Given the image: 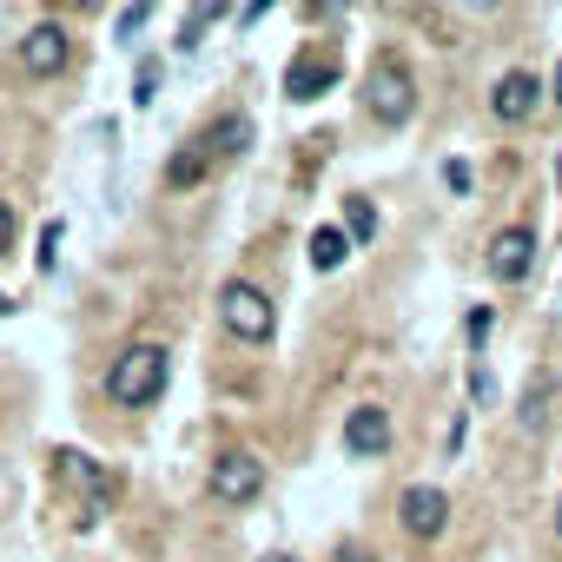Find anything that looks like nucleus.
<instances>
[{
	"instance_id": "nucleus-1",
	"label": "nucleus",
	"mask_w": 562,
	"mask_h": 562,
	"mask_svg": "<svg viewBox=\"0 0 562 562\" xmlns=\"http://www.w3.org/2000/svg\"><path fill=\"white\" fill-rule=\"evenodd\" d=\"M166 378H172V351L153 345V338H139V345H126V351L113 358V371H106V397H113L120 411H146V404L166 391Z\"/></svg>"
},
{
	"instance_id": "nucleus-2",
	"label": "nucleus",
	"mask_w": 562,
	"mask_h": 562,
	"mask_svg": "<svg viewBox=\"0 0 562 562\" xmlns=\"http://www.w3.org/2000/svg\"><path fill=\"white\" fill-rule=\"evenodd\" d=\"M218 325L238 345H265L271 325H278V312H271V299L251 285V278H225V285H218Z\"/></svg>"
},
{
	"instance_id": "nucleus-3",
	"label": "nucleus",
	"mask_w": 562,
	"mask_h": 562,
	"mask_svg": "<svg viewBox=\"0 0 562 562\" xmlns=\"http://www.w3.org/2000/svg\"><path fill=\"white\" fill-rule=\"evenodd\" d=\"M364 113H371L378 126H404V120L417 113V80H411L404 60H378V67L364 74Z\"/></svg>"
},
{
	"instance_id": "nucleus-4",
	"label": "nucleus",
	"mask_w": 562,
	"mask_h": 562,
	"mask_svg": "<svg viewBox=\"0 0 562 562\" xmlns=\"http://www.w3.org/2000/svg\"><path fill=\"white\" fill-rule=\"evenodd\" d=\"M483 265L496 285H522V278L536 271V232L529 225H503L490 245H483Z\"/></svg>"
},
{
	"instance_id": "nucleus-5",
	"label": "nucleus",
	"mask_w": 562,
	"mask_h": 562,
	"mask_svg": "<svg viewBox=\"0 0 562 562\" xmlns=\"http://www.w3.org/2000/svg\"><path fill=\"white\" fill-rule=\"evenodd\" d=\"M54 470H60L74 490H87V516H80V522H93V516H106V509L120 503V483H113V476H106L93 457H80V450H60V457H54Z\"/></svg>"
},
{
	"instance_id": "nucleus-6",
	"label": "nucleus",
	"mask_w": 562,
	"mask_h": 562,
	"mask_svg": "<svg viewBox=\"0 0 562 562\" xmlns=\"http://www.w3.org/2000/svg\"><path fill=\"white\" fill-rule=\"evenodd\" d=\"M67 60H74V41H67V27H60V21L27 27V41H21V67H27L34 80H54Z\"/></svg>"
},
{
	"instance_id": "nucleus-7",
	"label": "nucleus",
	"mask_w": 562,
	"mask_h": 562,
	"mask_svg": "<svg viewBox=\"0 0 562 562\" xmlns=\"http://www.w3.org/2000/svg\"><path fill=\"white\" fill-rule=\"evenodd\" d=\"M265 490V463L251 457V450H225L218 463H212V496L218 503H251Z\"/></svg>"
},
{
	"instance_id": "nucleus-8",
	"label": "nucleus",
	"mask_w": 562,
	"mask_h": 562,
	"mask_svg": "<svg viewBox=\"0 0 562 562\" xmlns=\"http://www.w3.org/2000/svg\"><path fill=\"white\" fill-rule=\"evenodd\" d=\"M397 516H404L411 536H443V522H450V496H443L437 483H411V490L397 496Z\"/></svg>"
},
{
	"instance_id": "nucleus-9",
	"label": "nucleus",
	"mask_w": 562,
	"mask_h": 562,
	"mask_svg": "<svg viewBox=\"0 0 562 562\" xmlns=\"http://www.w3.org/2000/svg\"><path fill=\"white\" fill-rule=\"evenodd\" d=\"M536 100H542V80H536V74H522V67H516V74H503V80L490 87V113H496L503 126H522V120L536 113Z\"/></svg>"
},
{
	"instance_id": "nucleus-10",
	"label": "nucleus",
	"mask_w": 562,
	"mask_h": 562,
	"mask_svg": "<svg viewBox=\"0 0 562 562\" xmlns=\"http://www.w3.org/2000/svg\"><path fill=\"white\" fill-rule=\"evenodd\" d=\"M345 450L364 457V463L384 457V450H391V411H384V404H358V411L345 417Z\"/></svg>"
},
{
	"instance_id": "nucleus-11",
	"label": "nucleus",
	"mask_w": 562,
	"mask_h": 562,
	"mask_svg": "<svg viewBox=\"0 0 562 562\" xmlns=\"http://www.w3.org/2000/svg\"><path fill=\"white\" fill-rule=\"evenodd\" d=\"M338 87V60L331 54H299L292 67H285V100H318V93H331Z\"/></svg>"
},
{
	"instance_id": "nucleus-12",
	"label": "nucleus",
	"mask_w": 562,
	"mask_h": 562,
	"mask_svg": "<svg viewBox=\"0 0 562 562\" xmlns=\"http://www.w3.org/2000/svg\"><path fill=\"white\" fill-rule=\"evenodd\" d=\"M199 146H205V159H238V153L251 146V120H245V113H225L218 126L199 133Z\"/></svg>"
},
{
	"instance_id": "nucleus-13",
	"label": "nucleus",
	"mask_w": 562,
	"mask_h": 562,
	"mask_svg": "<svg viewBox=\"0 0 562 562\" xmlns=\"http://www.w3.org/2000/svg\"><path fill=\"white\" fill-rule=\"evenodd\" d=\"M205 172H212V159H205V146H199V139H186V146H179V153L166 159V186H172V192H186V186H199Z\"/></svg>"
},
{
	"instance_id": "nucleus-14",
	"label": "nucleus",
	"mask_w": 562,
	"mask_h": 562,
	"mask_svg": "<svg viewBox=\"0 0 562 562\" xmlns=\"http://www.w3.org/2000/svg\"><path fill=\"white\" fill-rule=\"evenodd\" d=\"M345 258H351V238H345V225H318V232H312V265H318V271H338Z\"/></svg>"
},
{
	"instance_id": "nucleus-15",
	"label": "nucleus",
	"mask_w": 562,
	"mask_h": 562,
	"mask_svg": "<svg viewBox=\"0 0 562 562\" xmlns=\"http://www.w3.org/2000/svg\"><path fill=\"white\" fill-rule=\"evenodd\" d=\"M345 238H351V245H371V238H378V205H371V199H351V205H345Z\"/></svg>"
},
{
	"instance_id": "nucleus-16",
	"label": "nucleus",
	"mask_w": 562,
	"mask_h": 562,
	"mask_svg": "<svg viewBox=\"0 0 562 562\" xmlns=\"http://www.w3.org/2000/svg\"><path fill=\"white\" fill-rule=\"evenodd\" d=\"M218 14H225V8H212V0H199V8L186 14V27H179V41H172V47H179V54H192V47L205 41V27H212Z\"/></svg>"
},
{
	"instance_id": "nucleus-17",
	"label": "nucleus",
	"mask_w": 562,
	"mask_h": 562,
	"mask_svg": "<svg viewBox=\"0 0 562 562\" xmlns=\"http://www.w3.org/2000/svg\"><path fill=\"white\" fill-rule=\"evenodd\" d=\"M146 21H153V8H146V0H133V8L120 14V41H133V34H139Z\"/></svg>"
},
{
	"instance_id": "nucleus-18",
	"label": "nucleus",
	"mask_w": 562,
	"mask_h": 562,
	"mask_svg": "<svg viewBox=\"0 0 562 562\" xmlns=\"http://www.w3.org/2000/svg\"><path fill=\"white\" fill-rule=\"evenodd\" d=\"M153 87H159V60H146V67H139V80H133V100H139V106H153Z\"/></svg>"
},
{
	"instance_id": "nucleus-19",
	"label": "nucleus",
	"mask_w": 562,
	"mask_h": 562,
	"mask_svg": "<svg viewBox=\"0 0 562 562\" xmlns=\"http://www.w3.org/2000/svg\"><path fill=\"white\" fill-rule=\"evenodd\" d=\"M490 325H496V312H490V305H476V312L463 318V331H470V345H483V338H490Z\"/></svg>"
},
{
	"instance_id": "nucleus-20",
	"label": "nucleus",
	"mask_w": 562,
	"mask_h": 562,
	"mask_svg": "<svg viewBox=\"0 0 562 562\" xmlns=\"http://www.w3.org/2000/svg\"><path fill=\"white\" fill-rule=\"evenodd\" d=\"M54 258H60V225H47V232H41V258H34V265H41V271H54Z\"/></svg>"
},
{
	"instance_id": "nucleus-21",
	"label": "nucleus",
	"mask_w": 562,
	"mask_h": 562,
	"mask_svg": "<svg viewBox=\"0 0 562 562\" xmlns=\"http://www.w3.org/2000/svg\"><path fill=\"white\" fill-rule=\"evenodd\" d=\"M470 397H483V404H490V397H496V378H490V371H483V364H476V371H470Z\"/></svg>"
},
{
	"instance_id": "nucleus-22",
	"label": "nucleus",
	"mask_w": 562,
	"mask_h": 562,
	"mask_svg": "<svg viewBox=\"0 0 562 562\" xmlns=\"http://www.w3.org/2000/svg\"><path fill=\"white\" fill-rule=\"evenodd\" d=\"M443 179H450V192H470V166H463V159H450Z\"/></svg>"
},
{
	"instance_id": "nucleus-23",
	"label": "nucleus",
	"mask_w": 562,
	"mask_h": 562,
	"mask_svg": "<svg viewBox=\"0 0 562 562\" xmlns=\"http://www.w3.org/2000/svg\"><path fill=\"white\" fill-rule=\"evenodd\" d=\"M8 238H14V212H8V199H0V251H8Z\"/></svg>"
},
{
	"instance_id": "nucleus-24",
	"label": "nucleus",
	"mask_w": 562,
	"mask_h": 562,
	"mask_svg": "<svg viewBox=\"0 0 562 562\" xmlns=\"http://www.w3.org/2000/svg\"><path fill=\"white\" fill-rule=\"evenodd\" d=\"M345 562H371V555H364V549H358V542H345Z\"/></svg>"
},
{
	"instance_id": "nucleus-25",
	"label": "nucleus",
	"mask_w": 562,
	"mask_h": 562,
	"mask_svg": "<svg viewBox=\"0 0 562 562\" xmlns=\"http://www.w3.org/2000/svg\"><path fill=\"white\" fill-rule=\"evenodd\" d=\"M549 93H555V106H562V67H555V80H549Z\"/></svg>"
},
{
	"instance_id": "nucleus-26",
	"label": "nucleus",
	"mask_w": 562,
	"mask_h": 562,
	"mask_svg": "<svg viewBox=\"0 0 562 562\" xmlns=\"http://www.w3.org/2000/svg\"><path fill=\"white\" fill-rule=\"evenodd\" d=\"M258 562H299V555H258Z\"/></svg>"
},
{
	"instance_id": "nucleus-27",
	"label": "nucleus",
	"mask_w": 562,
	"mask_h": 562,
	"mask_svg": "<svg viewBox=\"0 0 562 562\" xmlns=\"http://www.w3.org/2000/svg\"><path fill=\"white\" fill-rule=\"evenodd\" d=\"M555 529H562V503H555Z\"/></svg>"
},
{
	"instance_id": "nucleus-28",
	"label": "nucleus",
	"mask_w": 562,
	"mask_h": 562,
	"mask_svg": "<svg viewBox=\"0 0 562 562\" xmlns=\"http://www.w3.org/2000/svg\"><path fill=\"white\" fill-rule=\"evenodd\" d=\"M555 179H562V166H555Z\"/></svg>"
}]
</instances>
